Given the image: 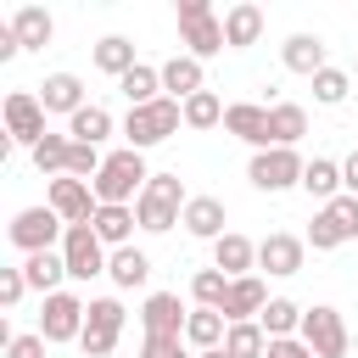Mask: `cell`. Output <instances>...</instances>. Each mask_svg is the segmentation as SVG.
I'll list each match as a JSON object with an SVG mask.
<instances>
[{
  "mask_svg": "<svg viewBox=\"0 0 358 358\" xmlns=\"http://www.w3.org/2000/svg\"><path fill=\"white\" fill-rule=\"evenodd\" d=\"M257 34H263V11H257V6H246V0H241V6H229V11H224V45H229V50L257 45Z\"/></svg>",
  "mask_w": 358,
  "mask_h": 358,
  "instance_id": "obj_27",
  "label": "cell"
},
{
  "mask_svg": "<svg viewBox=\"0 0 358 358\" xmlns=\"http://www.w3.org/2000/svg\"><path fill=\"white\" fill-rule=\"evenodd\" d=\"M263 308H268V285H263L257 274H241V280H229V296H224L218 313H224L229 324H252Z\"/></svg>",
  "mask_w": 358,
  "mask_h": 358,
  "instance_id": "obj_15",
  "label": "cell"
},
{
  "mask_svg": "<svg viewBox=\"0 0 358 358\" xmlns=\"http://www.w3.org/2000/svg\"><path fill=\"white\" fill-rule=\"evenodd\" d=\"M224 129H229L235 140L268 151V106H257V101H235V106L224 112Z\"/></svg>",
  "mask_w": 358,
  "mask_h": 358,
  "instance_id": "obj_16",
  "label": "cell"
},
{
  "mask_svg": "<svg viewBox=\"0 0 358 358\" xmlns=\"http://www.w3.org/2000/svg\"><path fill=\"white\" fill-rule=\"evenodd\" d=\"M162 90L173 95V101H190V95H201L207 84H201V62L185 50V56H168L162 62Z\"/></svg>",
  "mask_w": 358,
  "mask_h": 358,
  "instance_id": "obj_21",
  "label": "cell"
},
{
  "mask_svg": "<svg viewBox=\"0 0 358 358\" xmlns=\"http://www.w3.org/2000/svg\"><path fill=\"white\" fill-rule=\"evenodd\" d=\"M196 358H229V352H224V347H213V352H196Z\"/></svg>",
  "mask_w": 358,
  "mask_h": 358,
  "instance_id": "obj_46",
  "label": "cell"
},
{
  "mask_svg": "<svg viewBox=\"0 0 358 358\" xmlns=\"http://www.w3.org/2000/svg\"><path fill=\"white\" fill-rule=\"evenodd\" d=\"M6 358H45V336H39V330H28V336H17V341L6 347Z\"/></svg>",
  "mask_w": 358,
  "mask_h": 358,
  "instance_id": "obj_42",
  "label": "cell"
},
{
  "mask_svg": "<svg viewBox=\"0 0 358 358\" xmlns=\"http://www.w3.org/2000/svg\"><path fill=\"white\" fill-rule=\"evenodd\" d=\"M185 201H190V196H185L179 173H151L145 190H140V201H134V218H140V229L162 235V229L185 224Z\"/></svg>",
  "mask_w": 358,
  "mask_h": 358,
  "instance_id": "obj_2",
  "label": "cell"
},
{
  "mask_svg": "<svg viewBox=\"0 0 358 358\" xmlns=\"http://www.w3.org/2000/svg\"><path fill=\"white\" fill-rule=\"evenodd\" d=\"M95 67H101V73H112V78L134 73V67H140V62H134V39H123V34H106V39L95 45Z\"/></svg>",
  "mask_w": 358,
  "mask_h": 358,
  "instance_id": "obj_32",
  "label": "cell"
},
{
  "mask_svg": "<svg viewBox=\"0 0 358 358\" xmlns=\"http://www.w3.org/2000/svg\"><path fill=\"white\" fill-rule=\"evenodd\" d=\"M341 241H358V196H336V201H324L319 213H313V224H308V246L313 252H336Z\"/></svg>",
  "mask_w": 358,
  "mask_h": 358,
  "instance_id": "obj_4",
  "label": "cell"
},
{
  "mask_svg": "<svg viewBox=\"0 0 358 358\" xmlns=\"http://www.w3.org/2000/svg\"><path fill=\"white\" fill-rule=\"evenodd\" d=\"M224 352L229 358H263L268 352V336H263V324L252 319V324H229V336H224Z\"/></svg>",
  "mask_w": 358,
  "mask_h": 358,
  "instance_id": "obj_36",
  "label": "cell"
},
{
  "mask_svg": "<svg viewBox=\"0 0 358 358\" xmlns=\"http://www.w3.org/2000/svg\"><path fill=\"white\" fill-rule=\"evenodd\" d=\"M67 157H73V134H45V140L34 145V168H39L45 179H62V173H67Z\"/></svg>",
  "mask_w": 358,
  "mask_h": 358,
  "instance_id": "obj_35",
  "label": "cell"
},
{
  "mask_svg": "<svg viewBox=\"0 0 358 358\" xmlns=\"http://www.w3.org/2000/svg\"><path fill=\"white\" fill-rule=\"evenodd\" d=\"M45 207H56V218H62V224H90L101 201H95V190H90L84 179L62 173V179H50V196H45Z\"/></svg>",
  "mask_w": 358,
  "mask_h": 358,
  "instance_id": "obj_12",
  "label": "cell"
},
{
  "mask_svg": "<svg viewBox=\"0 0 358 358\" xmlns=\"http://www.w3.org/2000/svg\"><path fill=\"white\" fill-rule=\"evenodd\" d=\"M302 190H308V196H319V201H336V196H341V162L313 157V162L302 168Z\"/></svg>",
  "mask_w": 358,
  "mask_h": 358,
  "instance_id": "obj_34",
  "label": "cell"
},
{
  "mask_svg": "<svg viewBox=\"0 0 358 358\" xmlns=\"http://www.w3.org/2000/svg\"><path fill=\"white\" fill-rule=\"evenodd\" d=\"M302 313H308V308H296L291 296H268V308L257 313V324H263L268 341H285L291 330H302Z\"/></svg>",
  "mask_w": 358,
  "mask_h": 358,
  "instance_id": "obj_30",
  "label": "cell"
},
{
  "mask_svg": "<svg viewBox=\"0 0 358 358\" xmlns=\"http://www.w3.org/2000/svg\"><path fill=\"white\" fill-rule=\"evenodd\" d=\"M22 274H28V291L56 296L62 291V274H67V257L62 252H34V257H22Z\"/></svg>",
  "mask_w": 358,
  "mask_h": 358,
  "instance_id": "obj_26",
  "label": "cell"
},
{
  "mask_svg": "<svg viewBox=\"0 0 358 358\" xmlns=\"http://www.w3.org/2000/svg\"><path fill=\"white\" fill-rule=\"evenodd\" d=\"M252 263H257V241H246V235H224V241H213V268H224L229 280H241V274H252Z\"/></svg>",
  "mask_w": 358,
  "mask_h": 358,
  "instance_id": "obj_23",
  "label": "cell"
},
{
  "mask_svg": "<svg viewBox=\"0 0 358 358\" xmlns=\"http://www.w3.org/2000/svg\"><path fill=\"white\" fill-rule=\"evenodd\" d=\"M352 73H358V56H352Z\"/></svg>",
  "mask_w": 358,
  "mask_h": 358,
  "instance_id": "obj_47",
  "label": "cell"
},
{
  "mask_svg": "<svg viewBox=\"0 0 358 358\" xmlns=\"http://www.w3.org/2000/svg\"><path fill=\"white\" fill-rule=\"evenodd\" d=\"M207 11H213L207 0H179V22H190V17H207Z\"/></svg>",
  "mask_w": 358,
  "mask_h": 358,
  "instance_id": "obj_45",
  "label": "cell"
},
{
  "mask_svg": "<svg viewBox=\"0 0 358 358\" xmlns=\"http://www.w3.org/2000/svg\"><path fill=\"white\" fill-rule=\"evenodd\" d=\"M229 218H224V201L218 196H190L185 201V229L196 235V241H224L229 229H224Z\"/></svg>",
  "mask_w": 358,
  "mask_h": 358,
  "instance_id": "obj_18",
  "label": "cell"
},
{
  "mask_svg": "<svg viewBox=\"0 0 358 358\" xmlns=\"http://www.w3.org/2000/svg\"><path fill=\"white\" fill-rule=\"evenodd\" d=\"M39 106H45V112H67V117L84 112V106H90V101H84V78H78V73H50V78L39 84Z\"/></svg>",
  "mask_w": 358,
  "mask_h": 358,
  "instance_id": "obj_17",
  "label": "cell"
},
{
  "mask_svg": "<svg viewBox=\"0 0 358 358\" xmlns=\"http://www.w3.org/2000/svg\"><path fill=\"white\" fill-rule=\"evenodd\" d=\"M302 134H308V112H302L296 101H274V106H268V145L296 151Z\"/></svg>",
  "mask_w": 358,
  "mask_h": 358,
  "instance_id": "obj_22",
  "label": "cell"
},
{
  "mask_svg": "<svg viewBox=\"0 0 358 358\" xmlns=\"http://www.w3.org/2000/svg\"><path fill=\"white\" fill-rule=\"evenodd\" d=\"M263 358H313V347H308L302 336H285V341H268Z\"/></svg>",
  "mask_w": 358,
  "mask_h": 358,
  "instance_id": "obj_43",
  "label": "cell"
},
{
  "mask_svg": "<svg viewBox=\"0 0 358 358\" xmlns=\"http://www.w3.org/2000/svg\"><path fill=\"white\" fill-rule=\"evenodd\" d=\"M347 95H352V73H341V67L313 73V101H319V106H341Z\"/></svg>",
  "mask_w": 358,
  "mask_h": 358,
  "instance_id": "obj_38",
  "label": "cell"
},
{
  "mask_svg": "<svg viewBox=\"0 0 358 358\" xmlns=\"http://www.w3.org/2000/svg\"><path fill=\"white\" fill-rule=\"evenodd\" d=\"M90 224H95V235H101L112 252H117V246H129V235L140 229L134 207H95V218H90Z\"/></svg>",
  "mask_w": 358,
  "mask_h": 358,
  "instance_id": "obj_29",
  "label": "cell"
},
{
  "mask_svg": "<svg viewBox=\"0 0 358 358\" xmlns=\"http://www.w3.org/2000/svg\"><path fill=\"white\" fill-rule=\"evenodd\" d=\"M117 90H123L129 106H151V101H162V95H157V90H162V67H145V62H140L134 73L117 78Z\"/></svg>",
  "mask_w": 358,
  "mask_h": 358,
  "instance_id": "obj_33",
  "label": "cell"
},
{
  "mask_svg": "<svg viewBox=\"0 0 358 358\" xmlns=\"http://www.w3.org/2000/svg\"><path fill=\"white\" fill-rule=\"evenodd\" d=\"M302 151H285V145H268V151H257L252 157V168H246V179L257 185V190H268V196H280V190H291V185H302Z\"/></svg>",
  "mask_w": 358,
  "mask_h": 358,
  "instance_id": "obj_8",
  "label": "cell"
},
{
  "mask_svg": "<svg viewBox=\"0 0 358 358\" xmlns=\"http://www.w3.org/2000/svg\"><path fill=\"white\" fill-rule=\"evenodd\" d=\"M224 101L213 95V90H201V95H190L185 101V129H213V123H224Z\"/></svg>",
  "mask_w": 358,
  "mask_h": 358,
  "instance_id": "obj_39",
  "label": "cell"
},
{
  "mask_svg": "<svg viewBox=\"0 0 358 358\" xmlns=\"http://www.w3.org/2000/svg\"><path fill=\"white\" fill-rule=\"evenodd\" d=\"M22 291H28V274L22 268H0V308H17Z\"/></svg>",
  "mask_w": 358,
  "mask_h": 358,
  "instance_id": "obj_40",
  "label": "cell"
},
{
  "mask_svg": "<svg viewBox=\"0 0 358 358\" xmlns=\"http://www.w3.org/2000/svg\"><path fill=\"white\" fill-rule=\"evenodd\" d=\"M185 358H190V352H185Z\"/></svg>",
  "mask_w": 358,
  "mask_h": 358,
  "instance_id": "obj_48",
  "label": "cell"
},
{
  "mask_svg": "<svg viewBox=\"0 0 358 358\" xmlns=\"http://www.w3.org/2000/svg\"><path fill=\"white\" fill-rule=\"evenodd\" d=\"M123 302L117 296H95L90 302V319H84V336H78V347H84V358H112V347H117V336H123Z\"/></svg>",
  "mask_w": 358,
  "mask_h": 358,
  "instance_id": "obj_7",
  "label": "cell"
},
{
  "mask_svg": "<svg viewBox=\"0 0 358 358\" xmlns=\"http://www.w3.org/2000/svg\"><path fill=\"white\" fill-rule=\"evenodd\" d=\"M6 235H11V246L22 257H34V252H56V241L67 235V224L56 218V207H22Z\"/></svg>",
  "mask_w": 358,
  "mask_h": 358,
  "instance_id": "obj_5",
  "label": "cell"
},
{
  "mask_svg": "<svg viewBox=\"0 0 358 358\" xmlns=\"http://www.w3.org/2000/svg\"><path fill=\"white\" fill-rule=\"evenodd\" d=\"M179 123H185V101L162 95V101H151V106H129V117H123V140H129L134 151H145V145H162Z\"/></svg>",
  "mask_w": 358,
  "mask_h": 358,
  "instance_id": "obj_3",
  "label": "cell"
},
{
  "mask_svg": "<svg viewBox=\"0 0 358 358\" xmlns=\"http://www.w3.org/2000/svg\"><path fill=\"white\" fill-rule=\"evenodd\" d=\"M341 190H347V196H358V151L341 162Z\"/></svg>",
  "mask_w": 358,
  "mask_h": 358,
  "instance_id": "obj_44",
  "label": "cell"
},
{
  "mask_svg": "<svg viewBox=\"0 0 358 358\" xmlns=\"http://www.w3.org/2000/svg\"><path fill=\"white\" fill-rule=\"evenodd\" d=\"M302 257H308V241H296V235H285V229H274V235L257 241V268H268V274H280V280L302 274Z\"/></svg>",
  "mask_w": 358,
  "mask_h": 358,
  "instance_id": "obj_13",
  "label": "cell"
},
{
  "mask_svg": "<svg viewBox=\"0 0 358 358\" xmlns=\"http://www.w3.org/2000/svg\"><path fill=\"white\" fill-rule=\"evenodd\" d=\"M185 319H190V308L179 302V291H151L140 308L145 336H185Z\"/></svg>",
  "mask_w": 358,
  "mask_h": 358,
  "instance_id": "obj_14",
  "label": "cell"
},
{
  "mask_svg": "<svg viewBox=\"0 0 358 358\" xmlns=\"http://www.w3.org/2000/svg\"><path fill=\"white\" fill-rule=\"evenodd\" d=\"M67 134H73L78 145H101V140L112 134V112H106L101 101H90L84 112H73V117H67Z\"/></svg>",
  "mask_w": 358,
  "mask_h": 358,
  "instance_id": "obj_31",
  "label": "cell"
},
{
  "mask_svg": "<svg viewBox=\"0 0 358 358\" xmlns=\"http://www.w3.org/2000/svg\"><path fill=\"white\" fill-rule=\"evenodd\" d=\"M179 39L190 45V56L196 62H207V56H218L224 50V22L207 11V17H190V22H179Z\"/></svg>",
  "mask_w": 358,
  "mask_h": 358,
  "instance_id": "obj_25",
  "label": "cell"
},
{
  "mask_svg": "<svg viewBox=\"0 0 358 358\" xmlns=\"http://www.w3.org/2000/svg\"><path fill=\"white\" fill-rule=\"evenodd\" d=\"M280 62L291 67V73H302V78H313V73H324L330 62H324V39L319 34H291L285 45H280Z\"/></svg>",
  "mask_w": 358,
  "mask_h": 358,
  "instance_id": "obj_19",
  "label": "cell"
},
{
  "mask_svg": "<svg viewBox=\"0 0 358 358\" xmlns=\"http://www.w3.org/2000/svg\"><path fill=\"white\" fill-rule=\"evenodd\" d=\"M302 341L313 347V358H347V319L330 308V302H319V308H308L302 313Z\"/></svg>",
  "mask_w": 358,
  "mask_h": 358,
  "instance_id": "obj_9",
  "label": "cell"
},
{
  "mask_svg": "<svg viewBox=\"0 0 358 358\" xmlns=\"http://www.w3.org/2000/svg\"><path fill=\"white\" fill-rule=\"evenodd\" d=\"M84 319H90V302L73 296V291H56V296H45L39 336H45V341H78V336H84Z\"/></svg>",
  "mask_w": 358,
  "mask_h": 358,
  "instance_id": "obj_10",
  "label": "cell"
},
{
  "mask_svg": "<svg viewBox=\"0 0 358 358\" xmlns=\"http://www.w3.org/2000/svg\"><path fill=\"white\" fill-rule=\"evenodd\" d=\"M62 257H67V280H95L106 274V241L95 235V224H67L62 235Z\"/></svg>",
  "mask_w": 358,
  "mask_h": 358,
  "instance_id": "obj_6",
  "label": "cell"
},
{
  "mask_svg": "<svg viewBox=\"0 0 358 358\" xmlns=\"http://www.w3.org/2000/svg\"><path fill=\"white\" fill-rule=\"evenodd\" d=\"M106 274H112V285H117V291H134V285H145V280H151V257H145L140 246H117V252H112V263H106Z\"/></svg>",
  "mask_w": 358,
  "mask_h": 358,
  "instance_id": "obj_28",
  "label": "cell"
},
{
  "mask_svg": "<svg viewBox=\"0 0 358 358\" xmlns=\"http://www.w3.org/2000/svg\"><path fill=\"white\" fill-rule=\"evenodd\" d=\"M224 336H229V319H224L218 308H190V319H185V341H190L196 352L224 347Z\"/></svg>",
  "mask_w": 358,
  "mask_h": 358,
  "instance_id": "obj_24",
  "label": "cell"
},
{
  "mask_svg": "<svg viewBox=\"0 0 358 358\" xmlns=\"http://www.w3.org/2000/svg\"><path fill=\"white\" fill-rule=\"evenodd\" d=\"M145 179H151V173H145V157H140L134 145H123V151H112V157H106V168L95 173V185H90V190H95V201H101V207H129V201H140Z\"/></svg>",
  "mask_w": 358,
  "mask_h": 358,
  "instance_id": "obj_1",
  "label": "cell"
},
{
  "mask_svg": "<svg viewBox=\"0 0 358 358\" xmlns=\"http://www.w3.org/2000/svg\"><path fill=\"white\" fill-rule=\"evenodd\" d=\"M11 34H17L22 50H45L50 34H56V22H50L45 6H17V11H11Z\"/></svg>",
  "mask_w": 358,
  "mask_h": 358,
  "instance_id": "obj_20",
  "label": "cell"
},
{
  "mask_svg": "<svg viewBox=\"0 0 358 358\" xmlns=\"http://www.w3.org/2000/svg\"><path fill=\"white\" fill-rule=\"evenodd\" d=\"M179 341H185V336H145V341H140V358H185Z\"/></svg>",
  "mask_w": 358,
  "mask_h": 358,
  "instance_id": "obj_41",
  "label": "cell"
},
{
  "mask_svg": "<svg viewBox=\"0 0 358 358\" xmlns=\"http://www.w3.org/2000/svg\"><path fill=\"white\" fill-rule=\"evenodd\" d=\"M50 129H45V106H39V95H28V90H11L6 95V140L11 145H39Z\"/></svg>",
  "mask_w": 358,
  "mask_h": 358,
  "instance_id": "obj_11",
  "label": "cell"
},
{
  "mask_svg": "<svg viewBox=\"0 0 358 358\" xmlns=\"http://www.w3.org/2000/svg\"><path fill=\"white\" fill-rule=\"evenodd\" d=\"M190 296H196V308H224V296H229V274H224V268H196Z\"/></svg>",
  "mask_w": 358,
  "mask_h": 358,
  "instance_id": "obj_37",
  "label": "cell"
}]
</instances>
